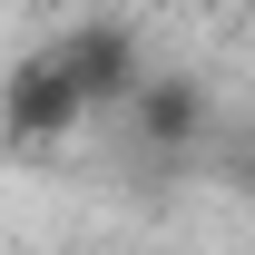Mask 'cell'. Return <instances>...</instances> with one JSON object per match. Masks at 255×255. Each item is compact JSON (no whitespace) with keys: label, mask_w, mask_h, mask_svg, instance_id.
Listing matches in <instances>:
<instances>
[{"label":"cell","mask_w":255,"mask_h":255,"mask_svg":"<svg viewBox=\"0 0 255 255\" xmlns=\"http://www.w3.org/2000/svg\"><path fill=\"white\" fill-rule=\"evenodd\" d=\"M49 59L69 69V89H79V108H128L137 98V79H147V30L137 20H69V30L39 39Z\"/></svg>","instance_id":"6da1fadb"},{"label":"cell","mask_w":255,"mask_h":255,"mask_svg":"<svg viewBox=\"0 0 255 255\" xmlns=\"http://www.w3.org/2000/svg\"><path fill=\"white\" fill-rule=\"evenodd\" d=\"M118 118L137 137V157H187V147H206V128H216V98H206L196 69H147Z\"/></svg>","instance_id":"7a4b0ae2"},{"label":"cell","mask_w":255,"mask_h":255,"mask_svg":"<svg viewBox=\"0 0 255 255\" xmlns=\"http://www.w3.org/2000/svg\"><path fill=\"white\" fill-rule=\"evenodd\" d=\"M79 118L89 108H79V89H69V69L49 49H20V59L0 69V137L10 147H59Z\"/></svg>","instance_id":"3957f363"}]
</instances>
